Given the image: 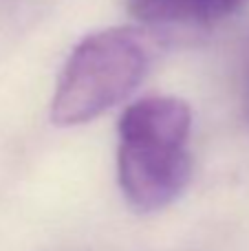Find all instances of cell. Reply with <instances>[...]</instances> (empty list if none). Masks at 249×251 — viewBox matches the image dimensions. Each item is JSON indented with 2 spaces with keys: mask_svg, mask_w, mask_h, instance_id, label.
<instances>
[{
  "mask_svg": "<svg viewBox=\"0 0 249 251\" xmlns=\"http://www.w3.org/2000/svg\"><path fill=\"white\" fill-rule=\"evenodd\" d=\"M192 110L179 97L132 101L119 117L117 176L124 199L141 214L174 203L192 176Z\"/></svg>",
  "mask_w": 249,
  "mask_h": 251,
  "instance_id": "6da1fadb",
  "label": "cell"
},
{
  "mask_svg": "<svg viewBox=\"0 0 249 251\" xmlns=\"http://www.w3.org/2000/svg\"><path fill=\"white\" fill-rule=\"evenodd\" d=\"M150 69L144 33L113 26L91 33L73 49L51 101L55 126H82L122 104Z\"/></svg>",
  "mask_w": 249,
  "mask_h": 251,
  "instance_id": "7a4b0ae2",
  "label": "cell"
},
{
  "mask_svg": "<svg viewBox=\"0 0 249 251\" xmlns=\"http://www.w3.org/2000/svg\"><path fill=\"white\" fill-rule=\"evenodd\" d=\"M128 9L146 25L192 22V0H128Z\"/></svg>",
  "mask_w": 249,
  "mask_h": 251,
  "instance_id": "3957f363",
  "label": "cell"
},
{
  "mask_svg": "<svg viewBox=\"0 0 249 251\" xmlns=\"http://www.w3.org/2000/svg\"><path fill=\"white\" fill-rule=\"evenodd\" d=\"M249 0H192V22L210 25L241 11Z\"/></svg>",
  "mask_w": 249,
  "mask_h": 251,
  "instance_id": "277c9868",
  "label": "cell"
},
{
  "mask_svg": "<svg viewBox=\"0 0 249 251\" xmlns=\"http://www.w3.org/2000/svg\"><path fill=\"white\" fill-rule=\"evenodd\" d=\"M243 101H245V113L249 117V60L245 66V77H243Z\"/></svg>",
  "mask_w": 249,
  "mask_h": 251,
  "instance_id": "5b68a950",
  "label": "cell"
}]
</instances>
